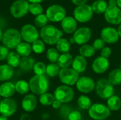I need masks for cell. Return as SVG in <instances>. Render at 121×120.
<instances>
[{"instance_id": "1", "label": "cell", "mask_w": 121, "mask_h": 120, "mask_svg": "<svg viewBox=\"0 0 121 120\" xmlns=\"http://www.w3.org/2000/svg\"><path fill=\"white\" fill-rule=\"evenodd\" d=\"M30 91L34 95H40L47 93L50 88L49 77L45 74L44 75H35L32 76L29 81Z\"/></svg>"}, {"instance_id": "2", "label": "cell", "mask_w": 121, "mask_h": 120, "mask_svg": "<svg viewBox=\"0 0 121 120\" xmlns=\"http://www.w3.org/2000/svg\"><path fill=\"white\" fill-rule=\"evenodd\" d=\"M62 35L63 32L52 25H47L42 28L40 31V37L42 40L50 45L56 44Z\"/></svg>"}, {"instance_id": "3", "label": "cell", "mask_w": 121, "mask_h": 120, "mask_svg": "<svg viewBox=\"0 0 121 120\" xmlns=\"http://www.w3.org/2000/svg\"><path fill=\"white\" fill-rule=\"evenodd\" d=\"M22 37L19 30L16 28H9L3 33L1 42L8 49H16L21 42Z\"/></svg>"}, {"instance_id": "4", "label": "cell", "mask_w": 121, "mask_h": 120, "mask_svg": "<svg viewBox=\"0 0 121 120\" xmlns=\"http://www.w3.org/2000/svg\"><path fill=\"white\" fill-rule=\"evenodd\" d=\"M97 95L101 99H108L114 95V87L106 79H99L95 87Z\"/></svg>"}, {"instance_id": "5", "label": "cell", "mask_w": 121, "mask_h": 120, "mask_svg": "<svg viewBox=\"0 0 121 120\" xmlns=\"http://www.w3.org/2000/svg\"><path fill=\"white\" fill-rule=\"evenodd\" d=\"M89 117L94 120H105L108 119L111 111L108 109L107 105L101 103H94L88 110Z\"/></svg>"}, {"instance_id": "6", "label": "cell", "mask_w": 121, "mask_h": 120, "mask_svg": "<svg viewBox=\"0 0 121 120\" xmlns=\"http://www.w3.org/2000/svg\"><path fill=\"white\" fill-rule=\"evenodd\" d=\"M55 100L62 103H67L71 102L74 97V92L72 87L66 85L58 86L54 91Z\"/></svg>"}, {"instance_id": "7", "label": "cell", "mask_w": 121, "mask_h": 120, "mask_svg": "<svg viewBox=\"0 0 121 120\" xmlns=\"http://www.w3.org/2000/svg\"><path fill=\"white\" fill-rule=\"evenodd\" d=\"M59 79L60 81L66 86H74L77 83L79 79V74L72 68L61 69L59 73Z\"/></svg>"}, {"instance_id": "8", "label": "cell", "mask_w": 121, "mask_h": 120, "mask_svg": "<svg viewBox=\"0 0 121 120\" xmlns=\"http://www.w3.org/2000/svg\"><path fill=\"white\" fill-rule=\"evenodd\" d=\"M29 3L27 0H16L10 6V13L16 18L25 16L29 11Z\"/></svg>"}, {"instance_id": "9", "label": "cell", "mask_w": 121, "mask_h": 120, "mask_svg": "<svg viewBox=\"0 0 121 120\" xmlns=\"http://www.w3.org/2000/svg\"><path fill=\"white\" fill-rule=\"evenodd\" d=\"M93 16L91 6L84 4L77 6L74 11V17L76 21L80 23H86L91 20Z\"/></svg>"}, {"instance_id": "10", "label": "cell", "mask_w": 121, "mask_h": 120, "mask_svg": "<svg viewBox=\"0 0 121 120\" xmlns=\"http://www.w3.org/2000/svg\"><path fill=\"white\" fill-rule=\"evenodd\" d=\"M46 16L52 22L62 21L66 17V11L60 5L54 4L49 6L46 10Z\"/></svg>"}, {"instance_id": "11", "label": "cell", "mask_w": 121, "mask_h": 120, "mask_svg": "<svg viewBox=\"0 0 121 120\" xmlns=\"http://www.w3.org/2000/svg\"><path fill=\"white\" fill-rule=\"evenodd\" d=\"M21 35L24 42L28 43H33L38 40L40 33L38 29L31 24H26L21 29Z\"/></svg>"}, {"instance_id": "12", "label": "cell", "mask_w": 121, "mask_h": 120, "mask_svg": "<svg viewBox=\"0 0 121 120\" xmlns=\"http://www.w3.org/2000/svg\"><path fill=\"white\" fill-rule=\"evenodd\" d=\"M17 103L11 98H4L0 102V114L6 117L13 116L17 110Z\"/></svg>"}, {"instance_id": "13", "label": "cell", "mask_w": 121, "mask_h": 120, "mask_svg": "<svg viewBox=\"0 0 121 120\" xmlns=\"http://www.w3.org/2000/svg\"><path fill=\"white\" fill-rule=\"evenodd\" d=\"M77 90L82 93H89L92 92L96 87L94 80L89 76H82L76 83Z\"/></svg>"}, {"instance_id": "14", "label": "cell", "mask_w": 121, "mask_h": 120, "mask_svg": "<svg viewBox=\"0 0 121 120\" xmlns=\"http://www.w3.org/2000/svg\"><path fill=\"white\" fill-rule=\"evenodd\" d=\"M106 21L113 25H118L121 23V9L118 6H108L104 13Z\"/></svg>"}, {"instance_id": "15", "label": "cell", "mask_w": 121, "mask_h": 120, "mask_svg": "<svg viewBox=\"0 0 121 120\" xmlns=\"http://www.w3.org/2000/svg\"><path fill=\"white\" fill-rule=\"evenodd\" d=\"M91 37V30L89 28L82 27L74 33L73 38L75 41V43L83 45L87 43Z\"/></svg>"}, {"instance_id": "16", "label": "cell", "mask_w": 121, "mask_h": 120, "mask_svg": "<svg viewBox=\"0 0 121 120\" xmlns=\"http://www.w3.org/2000/svg\"><path fill=\"white\" fill-rule=\"evenodd\" d=\"M101 37L108 44H113L119 40V35L118 30L112 27H106L102 29L101 32Z\"/></svg>"}, {"instance_id": "17", "label": "cell", "mask_w": 121, "mask_h": 120, "mask_svg": "<svg viewBox=\"0 0 121 120\" xmlns=\"http://www.w3.org/2000/svg\"><path fill=\"white\" fill-rule=\"evenodd\" d=\"M109 66L110 62L108 59L102 57L101 56L96 57L91 64V68L94 72L99 74L105 73L108 69Z\"/></svg>"}, {"instance_id": "18", "label": "cell", "mask_w": 121, "mask_h": 120, "mask_svg": "<svg viewBox=\"0 0 121 120\" xmlns=\"http://www.w3.org/2000/svg\"><path fill=\"white\" fill-rule=\"evenodd\" d=\"M38 105L37 98L34 94L26 95L21 101V107L26 112H31L34 111Z\"/></svg>"}, {"instance_id": "19", "label": "cell", "mask_w": 121, "mask_h": 120, "mask_svg": "<svg viewBox=\"0 0 121 120\" xmlns=\"http://www.w3.org/2000/svg\"><path fill=\"white\" fill-rule=\"evenodd\" d=\"M61 27L65 33L67 34H71L77 30V22L74 18L71 16H67L65 17L61 21Z\"/></svg>"}, {"instance_id": "20", "label": "cell", "mask_w": 121, "mask_h": 120, "mask_svg": "<svg viewBox=\"0 0 121 120\" xmlns=\"http://www.w3.org/2000/svg\"><path fill=\"white\" fill-rule=\"evenodd\" d=\"M87 65H88V62L86 59L79 54L74 57L72 64V69L79 74L84 72L86 69Z\"/></svg>"}, {"instance_id": "21", "label": "cell", "mask_w": 121, "mask_h": 120, "mask_svg": "<svg viewBox=\"0 0 121 120\" xmlns=\"http://www.w3.org/2000/svg\"><path fill=\"white\" fill-rule=\"evenodd\" d=\"M16 93L15 84L12 82L6 81L0 86V95L4 98H9Z\"/></svg>"}, {"instance_id": "22", "label": "cell", "mask_w": 121, "mask_h": 120, "mask_svg": "<svg viewBox=\"0 0 121 120\" xmlns=\"http://www.w3.org/2000/svg\"><path fill=\"white\" fill-rule=\"evenodd\" d=\"M14 75V69L8 64L0 65V81H8Z\"/></svg>"}, {"instance_id": "23", "label": "cell", "mask_w": 121, "mask_h": 120, "mask_svg": "<svg viewBox=\"0 0 121 120\" xmlns=\"http://www.w3.org/2000/svg\"><path fill=\"white\" fill-rule=\"evenodd\" d=\"M35 64V60L31 57H23L21 59L19 68L21 71L25 72H29L33 69V66Z\"/></svg>"}, {"instance_id": "24", "label": "cell", "mask_w": 121, "mask_h": 120, "mask_svg": "<svg viewBox=\"0 0 121 120\" xmlns=\"http://www.w3.org/2000/svg\"><path fill=\"white\" fill-rule=\"evenodd\" d=\"M73 59L74 58L70 53H64L60 55L57 64L60 67V69L69 68L72 64Z\"/></svg>"}, {"instance_id": "25", "label": "cell", "mask_w": 121, "mask_h": 120, "mask_svg": "<svg viewBox=\"0 0 121 120\" xmlns=\"http://www.w3.org/2000/svg\"><path fill=\"white\" fill-rule=\"evenodd\" d=\"M16 52L22 57L30 56L32 52V46L30 43L21 42L16 48Z\"/></svg>"}, {"instance_id": "26", "label": "cell", "mask_w": 121, "mask_h": 120, "mask_svg": "<svg viewBox=\"0 0 121 120\" xmlns=\"http://www.w3.org/2000/svg\"><path fill=\"white\" fill-rule=\"evenodd\" d=\"M108 81L113 86H118L121 84V70L118 69H115L112 70L108 76Z\"/></svg>"}, {"instance_id": "27", "label": "cell", "mask_w": 121, "mask_h": 120, "mask_svg": "<svg viewBox=\"0 0 121 120\" xmlns=\"http://www.w3.org/2000/svg\"><path fill=\"white\" fill-rule=\"evenodd\" d=\"M21 59V57L16 52H9L6 58L7 64L11 66L12 68H16L19 66Z\"/></svg>"}, {"instance_id": "28", "label": "cell", "mask_w": 121, "mask_h": 120, "mask_svg": "<svg viewBox=\"0 0 121 120\" xmlns=\"http://www.w3.org/2000/svg\"><path fill=\"white\" fill-rule=\"evenodd\" d=\"M107 107L111 111H118L121 108V99L118 96L113 95L107 100Z\"/></svg>"}, {"instance_id": "29", "label": "cell", "mask_w": 121, "mask_h": 120, "mask_svg": "<svg viewBox=\"0 0 121 120\" xmlns=\"http://www.w3.org/2000/svg\"><path fill=\"white\" fill-rule=\"evenodd\" d=\"M16 92L21 95H27L30 91L29 83L25 80H19L15 84Z\"/></svg>"}, {"instance_id": "30", "label": "cell", "mask_w": 121, "mask_h": 120, "mask_svg": "<svg viewBox=\"0 0 121 120\" xmlns=\"http://www.w3.org/2000/svg\"><path fill=\"white\" fill-rule=\"evenodd\" d=\"M71 48V44L65 38H60L56 43V49L62 54L69 53Z\"/></svg>"}, {"instance_id": "31", "label": "cell", "mask_w": 121, "mask_h": 120, "mask_svg": "<svg viewBox=\"0 0 121 120\" xmlns=\"http://www.w3.org/2000/svg\"><path fill=\"white\" fill-rule=\"evenodd\" d=\"M108 6V5L107 2L104 0H97L96 1H94L93 3V4L91 5L93 11H94L96 13H99V14L105 13Z\"/></svg>"}, {"instance_id": "32", "label": "cell", "mask_w": 121, "mask_h": 120, "mask_svg": "<svg viewBox=\"0 0 121 120\" xmlns=\"http://www.w3.org/2000/svg\"><path fill=\"white\" fill-rule=\"evenodd\" d=\"M79 55L86 59V58H91V57H93L95 54L96 50H94L93 46L85 44L80 47L79 50Z\"/></svg>"}, {"instance_id": "33", "label": "cell", "mask_w": 121, "mask_h": 120, "mask_svg": "<svg viewBox=\"0 0 121 120\" xmlns=\"http://www.w3.org/2000/svg\"><path fill=\"white\" fill-rule=\"evenodd\" d=\"M60 67L57 63H50L46 66L45 75L48 77L53 78L59 75L60 71Z\"/></svg>"}, {"instance_id": "34", "label": "cell", "mask_w": 121, "mask_h": 120, "mask_svg": "<svg viewBox=\"0 0 121 120\" xmlns=\"http://www.w3.org/2000/svg\"><path fill=\"white\" fill-rule=\"evenodd\" d=\"M77 105L79 108L84 110H86L91 107L92 103L91 99L86 95H80L77 99Z\"/></svg>"}, {"instance_id": "35", "label": "cell", "mask_w": 121, "mask_h": 120, "mask_svg": "<svg viewBox=\"0 0 121 120\" xmlns=\"http://www.w3.org/2000/svg\"><path fill=\"white\" fill-rule=\"evenodd\" d=\"M55 98L53 94L50 93H45L40 95L39 97V102L41 105L44 106H49L52 105L53 102L55 101Z\"/></svg>"}, {"instance_id": "36", "label": "cell", "mask_w": 121, "mask_h": 120, "mask_svg": "<svg viewBox=\"0 0 121 120\" xmlns=\"http://www.w3.org/2000/svg\"><path fill=\"white\" fill-rule=\"evenodd\" d=\"M60 57V53L56 48H49L46 52L47 59L50 63H57Z\"/></svg>"}, {"instance_id": "37", "label": "cell", "mask_w": 121, "mask_h": 120, "mask_svg": "<svg viewBox=\"0 0 121 120\" xmlns=\"http://www.w3.org/2000/svg\"><path fill=\"white\" fill-rule=\"evenodd\" d=\"M32 51H33L35 54H40L44 52L45 50V42L42 40H37L33 43H32Z\"/></svg>"}, {"instance_id": "38", "label": "cell", "mask_w": 121, "mask_h": 120, "mask_svg": "<svg viewBox=\"0 0 121 120\" xmlns=\"http://www.w3.org/2000/svg\"><path fill=\"white\" fill-rule=\"evenodd\" d=\"M33 71L35 75H38V76L44 75L45 74V71H46V65L43 62H35L33 66Z\"/></svg>"}, {"instance_id": "39", "label": "cell", "mask_w": 121, "mask_h": 120, "mask_svg": "<svg viewBox=\"0 0 121 120\" xmlns=\"http://www.w3.org/2000/svg\"><path fill=\"white\" fill-rule=\"evenodd\" d=\"M48 18L46 16V14H40L38 16H37L35 18L34 20V23L35 25L38 27V28H43L44 26L47 25L48 21Z\"/></svg>"}, {"instance_id": "40", "label": "cell", "mask_w": 121, "mask_h": 120, "mask_svg": "<svg viewBox=\"0 0 121 120\" xmlns=\"http://www.w3.org/2000/svg\"><path fill=\"white\" fill-rule=\"evenodd\" d=\"M43 8L40 3H33L29 4V12L33 16H38L42 14Z\"/></svg>"}, {"instance_id": "41", "label": "cell", "mask_w": 121, "mask_h": 120, "mask_svg": "<svg viewBox=\"0 0 121 120\" xmlns=\"http://www.w3.org/2000/svg\"><path fill=\"white\" fill-rule=\"evenodd\" d=\"M106 42L101 38H97L94 40L93 43V47L95 50H101L104 47H105Z\"/></svg>"}, {"instance_id": "42", "label": "cell", "mask_w": 121, "mask_h": 120, "mask_svg": "<svg viewBox=\"0 0 121 120\" xmlns=\"http://www.w3.org/2000/svg\"><path fill=\"white\" fill-rule=\"evenodd\" d=\"M9 54V49L4 45H0V61H4L6 59Z\"/></svg>"}, {"instance_id": "43", "label": "cell", "mask_w": 121, "mask_h": 120, "mask_svg": "<svg viewBox=\"0 0 121 120\" xmlns=\"http://www.w3.org/2000/svg\"><path fill=\"white\" fill-rule=\"evenodd\" d=\"M67 118L68 120H81L82 114L77 110H72L69 112Z\"/></svg>"}, {"instance_id": "44", "label": "cell", "mask_w": 121, "mask_h": 120, "mask_svg": "<svg viewBox=\"0 0 121 120\" xmlns=\"http://www.w3.org/2000/svg\"><path fill=\"white\" fill-rule=\"evenodd\" d=\"M111 53H112L111 49L108 47H105L101 50V57L108 59L111 57Z\"/></svg>"}, {"instance_id": "45", "label": "cell", "mask_w": 121, "mask_h": 120, "mask_svg": "<svg viewBox=\"0 0 121 120\" xmlns=\"http://www.w3.org/2000/svg\"><path fill=\"white\" fill-rule=\"evenodd\" d=\"M52 106L54 109L57 110L61 108L62 107V103H60V101H58L57 100H55V101L53 102V103L52 104Z\"/></svg>"}, {"instance_id": "46", "label": "cell", "mask_w": 121, "mask_h": 120, "mask_svg": "<svg viewBox=\"0 0 121 120\" xmlns=\"http://www.w3.org/2000/svg\"><path fill=\"white\" fill-rule=\"evenodd\" d=\"M72 3L77 6H81V5H84L86 4V2L87 1V0H72Z\"/></svg>"}, {"instance_id": "47", "label": "cell", "mask_w": 121, "mask_h": 120, "mask_svg": "<svg viewBox=\"0 0 121 120\" xmlns=\"http://www.w3.org/2000/svg\"><path fill=\"white\" fill-rule=\"evenodd\" d=\"M19 120H31V117L29 114L25 113L21 115Z\"/></svg>"}, {"instance_id": "48", "label": "cell", "mask_w": 121, "mask_h": 120, "mask_svg": "<svg viewBox=\"0 0 121 120\" xmlns=\"http://www.w3.org/2000/svg\"><path fill=\"white\" fill-rule=\"evenodd\" d=\"M108 6H117V1L116 0H109Z\"/></svg>"}, {"instance_id": "49", "label": "cell", "mask_w": 121, "mask_h": 120, "mask_svg": "<svg viewBox=\"0 0 121 120\" xmlns=\"http://www.w3.org/2000/svg\"><path fill=\"white\" fill-rule=\"evenodd\" d=\"M50 117V115L48 114V113H43V115H42V119L43 120H48V118Z\"/></svg>"}, {"instance_id": "50", "label": "cell", "mask_w": 121, "mask_h": 120, "mask_svg": "<svg viewBox=\"0 0 121 120\" xmlns=\"http://www.w3.org/2000/svg\"><path fill=\"white\" fill-rule=\"evenodd\" d=\"M27 1L33 4V3H40L43 0H27Z\"/></svg>"}, {"instance_id": "51", "label": "cell", "mask_w": 121, "mask_h": 120, "mask_svg": "<svg viewBox=\"0 0 121 120\" xmlns=\"http://www.w3.org/2000/svg\"><path fill=\"white\" fill-rule=\"evenodd\" d=\"M118 35H119V37H121V23L118 26Z\"/></svg>"}, {"instance_id": "52", "label": "cell", "mask_w": 121, "mask_h": 120, "mask_svg": "<svg viewBox=\"0 0 121 120\" xmlns=\"http://www.w3.org/2000/svg\"><path fill=\"white\" fill-rule=\"evenodd\" d=\"M69 43H70V44H74V43H75V41H74V40L73 37H70V38H69Z\"/></svg>"}, {"instance_id": "53", "label": "cell", "mask_w": 121, "mask_h": 120, "mask_svg": "<svg viewBox=\"0 0 121 120\" xmlns=\"http://www.w3.org/2000/svg\"><path fill=\"white\" fill-rule=\"evenodd\" d=\"M0 120H8V117L0 115Z\"/></svg>"}, {"instance_id": "54", "label": "cell", "mask_w": 121, "mask_h": 120, "mask_svg": "<svg viewBox=\"0 0 121 120\" xmlns=\"http://www.w3.org/2000/svg\"><path fill=\"white\" fill-rule=\"evenodd\" d=\"M117 1V6L121 8V0H116Z\"/></svg>"}, {"instance_id": "55", "label": "cell", "mask_w": 121, "mask_h": 120, "mask_svg": "<svg viewBox=\"0 0 121 120\" xmlns=\"http://www.w3.org/2000/svg\"><path fill=\"white\" fill-rule=\"evenodd\" d=\"M2 35H3V33H2V31H1V30L0 29V42L1 41V39H2Z\"/></svg>"}, {"instance_id": "56", "label": "cell", "mask_w": 121, "mask_h": 120, "mask_svg": "<svg viewBox=\"0 0 121 120\" xmlns=\"http://www.w3.org/2000/svg\"><path fill=\"white\" fill-rule=\"evenodd\" d=\"M119 69H120L121 70V64H120V66H119Z\"/></svg>"}, {"instance_id": "57", "label": "cell", "mask_w": 121, "mask_h": 120, "mask_svg": "<svg viewBox=\"0 0 121 120\" xmlns=\"http://www.w3.org/2000/svg\"><path fill=\"white\" fill-rule=\"evenodd\" d=\"M1 95H0V102L1 101Z\"/></svg>"}, {"instance_id": "58", "label": "cell", "mask_w": 121, "mask_h": 120, "mask_svg": "<svg viewBox=\"0 0 121 120\" xmlns=\"http://www.w3.org/2000/svg\"><path fill=\"white\" fill-rule=\"evenodd\" d=\"M0 86H1V83H0Z\"/></svg>"}]
</instances>
